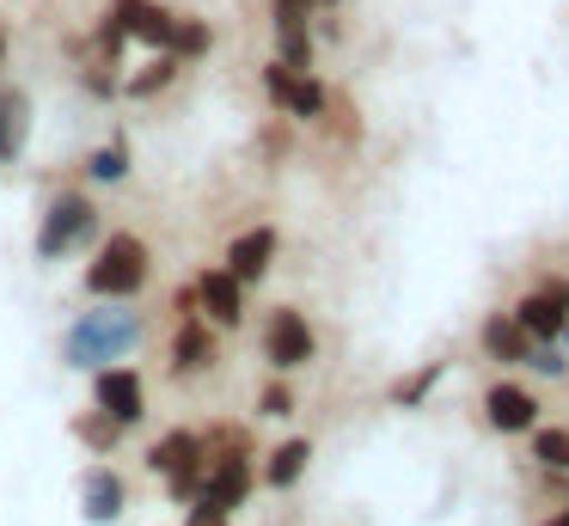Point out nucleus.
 <instances>
[{
  "mask_svg": "<svg viewBox=\"0 0 569 526\" xmlns=\"http://www.w3.org/2000/svg\"><path fill=\"white\" fill-rule=\"evenodd\" d=\"M141 281H148V245H141L136 232H111V239L99 245V257H92V269H87V288L104 294V300H129Z\"/></svg>",
  "mask_w": 569,
  "mask_h": 526,
  "instance_id": "f257e3e1",
  "label": "nucleus"
},
{
  "mask_svg": "<svg viewBox=\"0 0 569 526\" xmlns=\"http://www.w3.org/2000/svg\"><path fill=\"white\" fill-rule=\"evenodd\" d=\"M136 337H141V325L129 312H92L87 325H74L68 330V361L74 367H87V361H117L123 349H136Z\"/></svg>",
  "mask_w": 569,
  "mask_h": 526,
  "instance_id": "f03ea898",
  "label": "nucleus"
},
{
  "mask_svg": "<svg viewBox=\"0 0 569 526\" xmlns=\"http://www.w3.org/2000/svg\"><path fill=\"white\" fill-rule=\"evenodd\" d=\"M263 92L276 98V110H288V117H300V122H319L325 105H331V92H325L307 68H288V61L263 68Z\"/></svg>",
  "mask_w": 569,
  "mask_h": 526,
  "instance_id": "7ed1b4c3",
  "label": "nucleus"
},
{
  "mask_svg": "<svg viewBox=\"0 0 569 526\" xmlns=\"http://www.w3.org/2000/svg\"><path fill=\"white\" fill-rule=\"evenodd\" d=\"M148 465L166 477V484H172L178 502H190V496H197V484H202V440L190 435V428H178V435L153 440Z\"/></svg>",
  "mask_w": 569,
  "mask_h": 526,
  "instance_id": "20e7f679",
  "label": "nucleus"
},
{
  "mask_svg": "<svg viewBox=\"0 0 569 526\" xmlns=\"http://www.w3.org/2000/svg\"><path fill=\"white\" fill-rule=\"evenodd\" d=\"M312 325L295 312V306H282V312H270V325H263V355H270L276 374H295V367L312 361Z\"/></svg>",
  "mask_w": 569,
  "mask_h": 526,
  "instance_id": "39448f33",
  "label": "nucleus"
},
{
  "mask_svg": "<svg viewBox=\"0 0 569 526\" xmlns=\"http://www.w3.org/2000/svg\"><path fill=\"white\" fill-rule=\"evenodd\" d=\"M92 227H99V215H92L87 196H62V202L43 215V232H38V257H62L74 251L80 239H92Z\"/></svg>",
  "mask_w": 569,
  "mask_h": 526,
  "instance_id": "423d86ee",
  "label": "nucleus"
},
{
  "mask_svg": "<svg viewBox=\"0 0 569 526\" xmlns=\"http://www.w3.org/2000/svg\"><path fill=\"white\" fill-rule=\"evenodd\" d=\"M246 489H251V459H246V453H227V459L202 465V484H197V496H190V502L227 514V508H239V502H246Z\"/></svg>",
  "mask_w": 569,
  "mask_h": 526,
  "instance_id": "0eeeda50",
  "label": "nucleus"
},
{
  "mask_svg": "<svg viewBox=\"0 0 569 526\" xmlns=\"http://www.w3.org/2000/svg\"><path fill=\"white\" fill-rule=\"evenodd\" d=\"M515 318H520V330H527V337L557 343V337H563V325H569V281H551V288L527 294V300L515 306Z\"/></svg>",
  "mask_w": 569,
  "mask_h": 526,
  "instance_id": "6e6552de",
  "label": "nucleus"
},
{
  "mask_svg": "<svg viewBox=\"0 0 569 526\" xmlns=\"http://www.w3.org/2000/svg\"><path fill=\"white\" fill-rule=\"evenodd\" d=\"M92 391H99V410L117 416V423H141V410H148V391H141V374H129V367H99V379H92Z\"/></svg>",
  "mask_w": 569,
  "mask_h": 526,
  "instance_id": "1a4fd4ad",
  "label": "nucleus"
},
{
  "mask_svg": "<svg viewBox=\"0 0 569 526\" xmlns=\"http://www.w3.org/2000/svg\"><path fill=\"white\" fill-rule=\"evenodd\" d=\"M197 306L214 318V325H239L246 318V281L233 269H202L197 276Z\"/></svg>",
  "mask_w": 569,
  "mask_h": 526,
  "instance_id": "9d476101",
  "label": "nucleus"
},
{
  "mask_svg": "<svg viewBox=\"0 0 569 526\" xmlns=\"http://www.w3.org/2000/svg\"><path fill=\"white\" fill-rule=\"evenodd\" d=\"M111 19L123 24V37H141V43L166 49V37H172V19H178V12H166L160 0H117Z\"/></svg>",
  "mask_w": 569,
  "mask_h": 526,
  "instance_id": "9b49d317",
  "label": "nucleus"
},
{
  "mask_svg": "<svg viewBox=\"0 0 569 526\" xmlns=\"http://www.w3.org/2000/svg\"><path fill=\"white\" fill-rule=\"evenodd\" d=\"M483 410H490V428H502V435H520V428L539 423V404H532V391L508 386V379L483 391Z\"/></svg>",
  "mask_w": 569,
  "mask_h": 526,
  "instance_id": "f8f14e48",
  "label": "nucleus"
},
{
  "mask_svg": "<svg viewBox=\"0 0 569 526\" xmlns=\"http://www.w3.org/2000/svg\"><path fill=\"white\" fill-rule=\"evenodd\" d=\"M26 135H31V98L19 86H0V166H13L26 153Z\"/></svg>",
  "mask_w": 569,
  "mask_h": 526,
  "instance_id": "ddd939ff",
  "label": "nucleus"
},
{
  "mask_svg": "<svg viewBox=\"0 0 569 526\" xmlns=\"http://www.w3.org/2000/svg\"><path fill=\"white\" fill-rule=\"evenodd\" d=\"M270 257H276V227H258V232H239L233 251H227V269L239 281H263L270 276Z\"/></svg>",
  "mask_w": 569,
  "mask_h": 526,
  "instance_id": "4468645a",
  "label": "nucleus"
},
{
  "mask_svg": "<svg viewBox=\"0 0 569 526\" xmlns=\"http://www.w3.org/2000/svg\"><path fill=\"white\" fill-rule=\"evenodd\" d=\"M214 361V337H209V318L184 312V325H178L172 337V367L178 374H202V367Z\"/></svg>",
  "mask_w": 569,
  "mask_h": 526,
  "instance_id": "2eb2a0df",
  "label": "nucleus"
},
{
  "mask_svg": "<svg viewBox=\"0 0 569 526\" xmlns=\"http://www.w3.org/2000/svg\"><path fill=\"white\" fill-rule=\"evenodd\" d=\"M117 514H123V477H117L111 465H92L87 472V520L104 526V520H117Z\"/></svg>",
  "mask_w": 569,
  "mask_h": 526,
  "instance_id": "dca6fc26",
  "label": "nucleus"
},
{
  "mask_svg": "<svg viewBox=\"0 0 569 526\" xmlns=\"http://www.w3.org/2000/svg\"><path fill=\"white\" fill-rule=\"evenodd\" d=\"M307 459H312V440H282V447L270 453V465H263V484H270V489H295L300 472H307Z\"/></svg>",
  "mask_w": 569,
  "mask_h": 526,
  "instance_id": "f3484780",
  "label": "nucleus"
},
{
  "mask_svg": "<svg viewBox=\"0 0 569 526\" xmlns=\"http://www.w3.org/2000/svg\"><path fill=\"white\" fill-rule=\"evenodd\" d=\"M483 349H490L496 361H527L532 337L520 330V318H490V325H483Z\"/></svg>",
  "mask_w": 569,
  "mask_h": 526,
  "instance_id": "a211bd4d",
  "label": "nucleus"
},
{
  "mask_svg": "<svg viewBox=\"0 0 569 526\" xmlns=\"http://www.w3.org/2000/svg\"><path fill=\"white\" fill-rule=\"evenodd\" d=\"M178 68H184V61H178L172 49H160V56H153L148 68L136 73V80H129V98H153L160 86H172V80H178Z\"/></svg>",
  "mask_w": 569,
  "mask_h": 526,
  "instance_id": "6ab92c4d",
  "label": "nucleus"
},
{
  "mask_svg": "<svg viewBox=\"0 0 569 526\" xmlns=\"http://www.w3.org/2000/svg\"><path fill=\"white\" fill-rule=\"evenodd\" d=\"M214 43V31L202 19H172V37H166V49H172L178 61H190V56H202V49Z\"/></svg>",
  "mask_w": 569,
  "mask_h": 526,
  "instance_id": "aec40b11",
  "label": "nucleus"
},
{
  "mask_svg": "<svg viewBox=\"0 0 569 526\" xmlns=\"http://www.w3.org/2000/svg\"><path fill=\"white\" fill-rule=\"evenodd\" d=\"M532 459H539L545 472H569V428H539V435H532Z\"/></svg>",
  "mask_w": 569,
  "mask_h": 526,
  "instance_id": "412c9836",
  "label": "nucleus"
},
{
  "mask_svg": "<svg viewBox=\"0 0 569 526\" xmlns=\"http://www.w3.org/2000/svg\"><path fill=\"white\" fill-rule=\"evenodd\" d=\"M74 435L87 440L92 453H111L117 440H123V423H117V416H104V410H99V416H80V423H74Z\"/></svg>",
  "mask_w": 569,
  "mask_h": 526,
  "instance_id": "4be33fe9",
  "label": "nucleus"
},
{
  "mask_svg": "<svg viewBox=\"0 0 569 526\" xmlns=\"http://www.w3.org/2000/svg\"><path fill=\"white\" fill-rule=\"evenodd\" d=\"M87 171H92L99 183H117V178H129V147H123V141L99 147V153L87 159Z\"/></svg>",
  "mask_w": 569,
  "mask_h": 526,
  "instance_id": "5701e85b",
  "label": "nucleus"
},
{
  "mask_svg": "<svg viewBox=\"0 0 569 526\" xmlns=\"http://www.w3.org/2000/svg\"><path fill=\"white\" fill-rule=\"evenodd\" d=\"M276 37H282V61H288V68H312V31H307V24L276 31Z\"/></svg>",
  "mask_w": 569,
  "mask_h": 526,
  "instance_id": "b1692460",
  "label": "nucleus"
},
{
  "mask_svg": "<svg viewBox=\"0 0 569 526\" xmlns=\"http://www.w3.org/2000/svg\"><path fill=\"white\" fill-rule=\"evenodd\" d=\"M435 379H441V361H429L417 379H405V386H398L392 398H398V404H422V398H429V386H435Z\"/></svg>",
  "mask_w": 569,
  "mask_h": 526,
  "instance_id": "393cba45",
  "label": "nucleus"
},
{
  "mask_svg": "<svg viewBox=\"0 0 569 526\" xmlns=\"http://www.w3.org/2000/svg\"><path fill=\"white\" fill-rule=\"evenodd\" d=\"M288 410H295V391H288V386H263L258 416H288Z\"/></svg>",
  "mask_w": 569,
  "mask_h": 526,
  "instance_id": "a878e982",
  "label": "nucleus"
},
{
  "mask_svg": "<svg viewBox=\"0 0 569 526\" xmlns=\"http://www.w3.org/2000/svg\"><path fill=\"white\" fill-rule=\"evenodd\" d=\"M312 0H276V31H295V24H307Z\"/></svg>",
  "mask_w": 569,
  "mask_h": 526,
  "instance_id": "bb28decb",
  "label": "nucleus"
},
{
  "mask_svg": "<svg viewBox=\"0 0 569 526\" xmlns=\"http://www.w3.org/2000/svg\"><path fill=\"white\" fill-rule=\"evenodd\" d=\"M190 526H227V514H214V508H202V502H197V514H190Z\"/></svg>",
  "mask_w": 569,
  "mask_h": 526,
  "instance_id": "cd10ccee",
  "label": "nucleus"
},
{
  "mask_svg": "<svg viewBox=\"0 0 569 526\" xmlns=\"http://www.w3.org/2000/svg\"><path fill=\"white\" fill-rule=\"evenodd\" d=\"M545 526H569V514H551V520H545Z\"/></svg>",
  "mask_w": 569,
  "mask_h": 526,
  "instance_id": "c85d7f7f",
  "label": "nucleus"
},
{
  "mask_svg": "<svg viewBox=\"0 0 569 526\" xmlns=\"http://www.w3.org/2000/svg\"><path fill=\"white\" fill-rule=\"evenodd\" d=\"M0 61H7V31H0Z\"/></svg>",
  "mask_w": 569,
  "mask_h": 526,
  "instance_id": "c756f323",
  "label": "nucleus"
},
{
  "mask_svg": "<svg viewBox=\"0 0 569 526\" xmlns=\"http://www.w3.org/2000/svg\"><path fill=\"white\" fill-rule=\"evenodd\" d=\"M312 7H337V0H312Z\"/></svg>",
  "mask_w": 569,
  "mask_h": 526,
  "instance_id": "7c9ffc66",
  "label": "nucleus"
},
{
  "mask_svg": "<svg viewBox=\"0 0 569 526\" xmlns=\"http://www.w3.org/2000/svg\"><path fill=\"white\" fill-rule=\"evenodd\" d=\"M563 343H569V325H563Z\"/></svg>",
  "mask_w": 569,
  "mask_h": 526,
  "instance_id": "2f4dec72",
  "label": "nucleus"
}]
</instances>
